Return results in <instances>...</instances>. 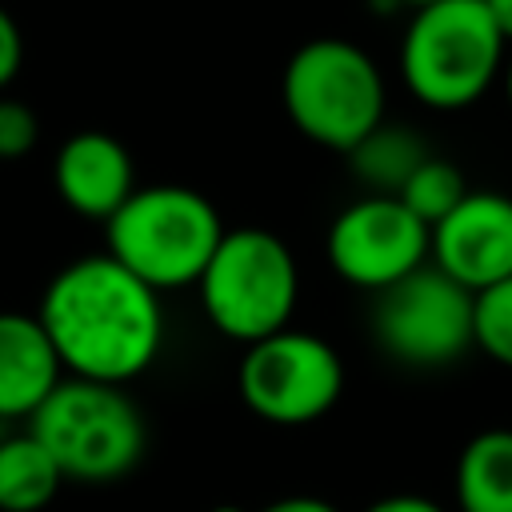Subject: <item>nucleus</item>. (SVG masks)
I'll return each mask as SVG.
<instances>
[{"label": "nucleus", "instance_id": "f257e3e1", "mask_svg": "<svg viewBox=\"0 0 512 512\" xmlns=\"http://www.w3.org/2000/svg\"><path fill=\"white\" fill-rule=\"evenodd\" d=\"M36 316L64 376L128 384L148 372L164 348L160 292L108 252H88L64 264L48 280Z\"/></svg>", "mask_w": 512, "mask_h": 512}, {"label": "nucleus", "instance_id": "f03ea898", "mask_svg": "<svg viewBox=\"0 0 512 512\" xmlns=\"http://www.w3.org/2000/svg\"><path fill=\"white\" fill-rule=\"evenodd\" d=\"M508 40L484 0H436L412 12L400 40L404 88L436 112L476 104L504 72Z\"/></svg>", "mask_w": 512, "mask_h": 512}, {"label": "nucleus", "instance_id": "7ed1b4c3", "mask_svg": "<svg viewBox=\"0 0 512 512\" xmlns=\"http://www.w3.org/2000/svg\"><path fill=\"white\" fill-rule=\"evenodd\" d=\"M220 236L216 204L188 184H144L104 220V252L156 292L196 284Z\"/></svg>", "mask_w": 512, "mask_h": 512}, {"label": "nucleus", "instance_id": "20e7f679", "mask_svg": "<svg viewBox=\"0 0 512 512\" xmlns=\"http://www.w3.org/2000/svg\"><path fill=\"white\" fill-rule=\"evenodd\" d=\"M28 432L52 452L64 480L112 484L144 456V416L124 384L64 376L28 416Z\"/></svg>", "mask_w": 512, "mask_h": 512}, {"label": "nucleus", "instance_id": "39448f33", "mask_svg": "<svg viewBox=\"0 0 512 512\" xmlns=\"http://www.w3.org/2000/svg\"><path fill=\"white\" fill-rule=\"evenodd\" d=\"M384 96L376 60L344 36L300 44L280 76V100L296 132L332 152L356 148L384 120Z\"/></svg>", "mask_w": 512, "mask_h": 512}, {"label": "nucleus", "instance_id": "423d86ee", "mask_svg": "<svg viewBox=\"0 0 512 512\" xmlns=\"http://www.w3.org/2000/svg\"><path fill=\"white\" fill-rule=\"evenodd\" d=\"M196 288L200 308L220 336L256 344L292 324L300 300V268L276 232L224 228Z\"/></svg>", "mask_w": 512, "mask_h": 512}, {"label": "nucleus", "instance_id": "0eeeda50", "mask_svg": "<svg viewBox=\"0 0 512 512\" xmlns=\"http://www.w3.org/2000/svg\"><path fill=\"white\" fill-rule=\"evenodd\" d=\"M236 388L244 408L264 424L300 428L328 416L340 400L344 360L324 336L288 324L256 344H244Z\"/></svg>", "mask_w": 512, "mask_h": 512}, {"label": "nucleus", "instance_id": "6e6552de", "mask_svg": "<svg viewBox=\"0 0 512 512\" xmlns=\"http://www.w3.org/2000/svg\"><path fill=\"white\" fill-rule=\"evenodd\" d=\"M372 336L396 364L444 368L476 348L472 292L444 276L436 264H420L392 288L376 292Z\"/></svg>", "mask_w": 512, "mask_h": 512}, {"label": "nucleus", "instance_id": "1a4fd4ad", "mask_svg": "<svg viewBox=\"0 0 512 512\" xmlns=\"http://www.w3.org/2000/svg\"><path fill=\"white\" fill-rule=\"evenodd\" d=\"M432 228L412 216L400 196H360L328 228V264L340 280L384 292L428 264Z\"/></svg>", "mask_w": 512, "mask_h": 512}, {"label": "nucleus", "instance_id": "9d476101", "mask_svg": "<svg viewBox=\"0 0 512 512\" xmlns=\"http://www.w3.org/2000/svg\"><path fill=\"white\" fill-rule=\"evenodd\" d=\"M432 264L468 292L512 276V196L472 192L432 224Z\"/></svg>", "mask_w": 512, "mask_h": 512}, {"label": "nucleus", "instance_id": "9b49d317", "mask_svg": "<svg viewBox=\"0 0 512 512\" xmlns=\"http://www.w3.org/2000/svg\"><path fill=\"white\" fill-rule=\"evenodd\" d=\"M52 184H56V196L76 216H88V220H108L140 188L132 152L112 132H100V128H84L56 148Z\"/></svg>", "mask_w": 512, "mask_h": 512}, {"label": "nucleus", "instance_id": "f8f14e48", "mask_svg": "<svg viewBox=\"0 0 512 512\" xmlns=\"http://www.w3.org/2000/svg\"><path fill=\"white\" fill-rule=\"evenodd\" d=\"M64 380V364L36 312H0V420L32 416Z\"/></svg>", "mask_w": 512, "mask_h": 512}, {"label": "nucleus", "instance_id": "ddd939ff", "mask_svg": "<svg viewBox=\"0 0 512 512\" xmlns=\"http://www.w3.org/2000/svg\"><path fill=\"white\" fill-rule=\"evenodd\" d=\"M352 176L368 188V196H400V188L408 184V176L432 156L424 136L408 124H392L380 120L356 148L344 152Z\"/></svg>", "mask_w": 512, "mask_h": 512}, {"label": "nucleus", "instance_id": "4468645a", "mask_svg": "<svg viewBox=\"0 0 512 512\" xmlns=\"http://www.w3.org/2000/svg\"><path fill=\"white\" fill-rule=\"evenodd\" d=\"M460 512H512V428L472 436L456 460Z\"/></svg>", "mask_w": 512, "mask_h": 512}, {"label": "nucleus", "instance_id": "2eb2a0df", "mask_svg": "<svg viewBox=\"0 0 512 512\" xmlns=\"http://www.w3.org/2000/svg\"><path fill=\"white\" fill-rule=\"evenodd\" d=\"M60 488L64 472L32 432L0 440V512H44Z\"/></svg>", "mask_w": 512, "mask_h": 512}, {"label": "nucleus", "instance_id": "dca6fc26", "mask_svg": "<svg viewBox=\"0 0 512 512\" xmlns=\"http://www.w3.org/2000/svg\"><path fill=\"white\" fill-rule=\"evenodd\" d=\"M464 196H468L464 172H460L452 160H444V156H428V160L408 176V184L400 188V204H404L412 216H420L428 228L440 224Z\"/></svg>", "mask_w": 512, "mask_h": 512}, {"label": "nucleus", "instance_id": "f3484780", "mask_svg": "<svg viewBox=\"0 0 512 512\" xmlns=\"http://www.w3.org/2000/svg\"><path fill=\"white\" fill-rule=\"evenodd\" d=\"M472 344L512 368V276L472 292Z\"/></svg>", "mask_w": 512, "mask_h": 512}, {"label": "nucleus", "instance_id": "a211bd4d", "mask_svg": "<svg viewBox=\"0 0 512 512\" xmlns=\"http://www.w3.org/2000/svg\"><path fill=\"white\" fill-rule=\"evenodd\" d=\"M40 120L24 100L0 96V160H20L36 148Z\"/></svg>", "mask_w": 512, "mask_h": 512}, {"label": "nucleus", "instance_id": "6ab92c4d", "mask_svg": "<svg viewBox=\"0 0 512 512\" xmlns=\"http://www.w3.org/2000/svg\"><path fill=\"white\" fill-rule=\"evenodd\" d=\"M24 64V36H20V24L12 20V12L0 4V92L16 80Z\"/></svg>", "mask_w": 512, "mask_h": 512}, {"label": "nucleus", "instance_id": "aec40b11", "mask_svg": "<svg viewBox=\"0 0 512 512\" xmlns=\"http://www.w3.org/2000/svg\"><path fill=\"white\" fill-rule=\"evenodd\" d=\"M364 512H444L436 500L428 496H412V492H396V496H384L376 504H368Z\"/></svg>", "mask_w": 512, "mask_h": 512}, {"label": "nucleus", "instance_id": "412c9836", "mask_svg": "<svg viewBox=\"0 0 512 512\" xmlns=\"http://www.w3.org/2000/svg\"><path fill=\"white\" fill-rule=\"evenodd\" d=\"M260 512H340V508L320 500V496H280V500L264 504Z\"/></svg>", "mask_w": 512, "mask_h": 512}, {"label": "nucleus", "instance_id": "4be33fe9", "mask_svg": "<svg viewBox=\"0 0 512 512\" xmlns=\"http://www.w3.org/2000/svg\"><path fill=\"white\" fill-rule=\"evenodd\" d=\"M484 8L492 12L496 28H500V32H504V40L512 44V0H484Z\"/></svg>", "mask_w": 512, "mask_h": 512}, {"label": "nucleus", "instance_id": "5701e85b", "mask_svg": "<svg viewBox=\"0 0 512 512\" xmlns=\"http://www.w3.org/2000/svg\"><path fill=\"white\" fill-rule=\"evenodd\" d=\"M504 96H508V104H512V52H508V60H504Z\"/></svg>", "mask_w": 512, "mask_h": 512}, {"label": "nucleus", "instance_id": "b1692460", "mask_svg": "<svg viewBox=\"0 0 512 512\" xmlns=\"http://www.w3.org/2000/svg\"><path fill=\"white\" fill-rule=\"evenodd\" d=\"M392 4H396V8H412V12H416V8H424V4H436V0H392Z\"/></svg>", "mask_w": 512, "mask_h": 512}, {"label": "nucleus", "instance_id": "393cba45", "mask_svg": "<svg viewBox=\"0 0 512 512\" xmlns=\"http://www.w3.org/2000/svg\"><path fill=\"white\" fill-rule=\"evenodd\" d=\"M212 512H248V508H240V504H216Z\"/></svg>", "mask_w": 512, "mask_h": 512}, {"label": "nucleus", "instance_id": "a878e982", "mask_svg": "<svg viewBox=\"0 0 512 512\" xmlns=\"http://www.w3.org/2000/svg\"><path fill=\"white\" fill-rule=\"evenodd\" d=\"M4 424H8V420H0V440H4V436H8V432H4Z\"/></svg>", "mask_w": 512, "mask_h": 512}]
</instances>
